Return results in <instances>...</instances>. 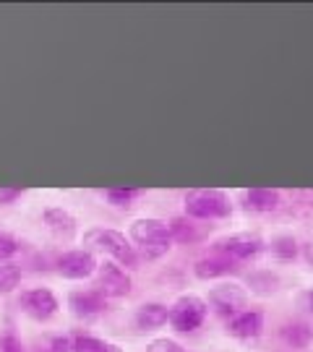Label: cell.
Wrapping results in <instances>:
<instances>
[{
	"mask_svg": "<svg viewBox=\"0 0 313 352\" xmlns=\"http://www.w3.org/2000/svg\"><path fill=\"white\" fill-rule=\"evenodd\" d=\"M167 230H170V240L173 243H183V245H191V243H196L201 240V232H199V225L193 222V219H188V217H173L170 222H167Z\"/></svg>",
	"mask_w": 313,
	"mask_h": 352,
	"instance_id": "e0dca14e",
	"label": "cell"
},
{
	"mask_svg": "<svg viewBox=\"0 0 313 352\" xmlns=\"http://www.w3.org/2000/svg\"><path fill=\"white\" fill-rule=\"evenodd\" d=\"M21 285V266L8 261V264H0V295H11Z\"/></svg>",
	"mask_w": 313,
	"mask_h": 352,
	"instance_id": "ffe728a7",
	"label": "cell"
},
{
	"mask_svg": "<svg viewBox=\"0 0 313 352\" xmlns=\"http://www.w3.org/2000/svg\"><path fill=\"white\" fill-rule=\"evenodd\" d=\"M295 201H301L303 206H313V190H298Z\"/></svg>",
	"mask_w": 313,
	"mask_h": 352,
	"instance_id": "83f0119b",
	"label": "cell"
},
{
	"mask_svg": "<svg viewBox=\"0 0 313 352\" xmlns=\"http://www.w3.org/2000/svg\"><path fill=\"white\" fill-rule=\"evenodd\" d=\"M138 196H141V190L138 188H107L105 190V201L110 204V206H118V209H128Z\"/></svg>",
	"mask_w": 313,
	"mask_h": 352,
	"instance_id": "44dd1931",
	"label": "cell"
},
{
	"mask_svg": "<svg viewBox=\"0 0 313 352\" xmlns=\"http://www.w3.org/2000/svg\"><path fill=\"white\" fill-rule=\"evenodd\" d=\"M227 331L235 337V340L243 342H253L261 337L263 331V314L261 311H243V314L227 318Z\"/></svg>",
	"mask_w": 313,
	"mask_h": 352,
	"instance_id": "7c38bea8",
	"label": "cell"
},
{
	"mask_svg": "<svg viewBox=\"0 0 313 352\" xmlns=\"http://www.w3.org/2000/svg\"><path fill=\"white\" fill-rule=\"evenodd\" d=\"M19 308H21L32 321L47 324V321L55 318L58 311H61V300L55 298V292H52L50 287H29L19 292Z\"/></svg>",
	"mask_w": 313,
	"mask_h": 352,
	"instance_id": "5b68a950",
	"label": "cell"
},
{
	"mask_svg": "<svg viewBox=\"0 0 313 352\" xmlns=\"http://www.w3.org/2000/svg\"><path fill=\"white\" fill-rule=\"evenodd\" d=\"M128 240L136 248L138 258H147V261H157V258L167 256L170 248H173L167 222L157 219V217H138V219H133L131 230H128Z\"/></svg>",
	"mask_w": 313,
	"mask_h": 352,
	"instance_id": "6da1fadb",
	"label": "cell"
},
{
	"mask_svg": "<svg viewBox=\"0 0 313 352\" xmlns=\"http://www.w3.org/2000/svg\"><path fill=\"white\" fill-rule=\"evenodd\" d=\"M68 308L76 318H97L107 311V298L100 289H74L68 295Z\"/></svg>",
	"mask_w": 313,
	"mask_h": 352,
	"instance_id": "30bf717a",
	"label": "cell"
},
{
	"mask_svg": "<svg viewBox=\"0 0 313 352\" xmlns=\"http://www.w3.org/2000/svg\"><path fill=\"white\" fill-rule=\"evenodd\" d=\"M71 352H123V347L115 342L102 340V337H94V334H74Z\"/></svg>",
	"mask_w": 313,
	"mask_h": 352,
	"instance_id": "ac0fdd59",
	"label": "cell"
},
{
	"mask_svg": "<svg viewBox=\"0 0 313 352\" xmlns=\"http://www.w3.org/2000/svg\"><path fill=\"white\" fill-rule=\"evenodd\" d=\"M147 352H188L183 344H177L175 340H167V337H160L147 344Z\"/></svg>",
	"mask_w": 313,
	"mask_h": 352,
	"instance_id": "484cf974",
	"label": "cell"
},
{
	"mask_svg": "<svg viewBox=\"0 0 313 352\" xmlns=\"http://www.w3.org/2000/svg\"><path fill=\"white\" fill-rule=\"evenodd\" d=\"M97 256L89 251H65L63 256H58V261H55V269H58V274L63 279H89L94 277V272H97Z\"/></svg>",
	"mask_w": 313,
	"mask_h": 352,
	"instance_id": "9c48e42d",
	"label": "cell"
},
{
	"mask_svg": "<svg viewBox=\"0 0 313 352\" xmlns=\"http://www.w3.org/2000/svg\"><path fill=\"white\" fill-rule=\"evenodd\" d=\"M272 253H274L279 261H292L298 256V243H295V238H290V235H282V238H277L272 243Z\"/></svg>",
	"mask_w": 313,
	"mask_h": 352,
	"instance_id": "603a6c76",
	"label": "cell"
},
{
	"mask_svg": "<svg viewBox=\"0 0 313 352\" xmlns=\"http://www.w3.org/2000/svg\"><path fill=\"white\" fill-rule=\"evenodd\" d=\"M34 352H71V337L68 334H55L47 337L45 342H39Z\"/></svg>",
	"mask_w": 313,
	"mask_h": 352,
	"instance_id": "cb8c5ba5",
	"label": "cell"
},
{
	"mask_svg": "<svg viewBox=\"0 0 313 352\" xmlns=\"http://www.w3.org/2000/svg\"><path fill=\"white\" fill-rule=\"evenodd\" d=\"M263 251V240L259 235H250V232H238V235H227V238L217 240L212 245V253H219V256H227L233 258L235 264L238 261H248V258H256L259 253Z\"/></svg>",
	"mask_w": 313,
	"mask_h": 352,
	"instance_id": "52a82bcc",
	"label": "cell"
},
{
	"mask_svg": "<svg viewBox=\"0 0 313 352\" xmlns=\"http://www.w3.org/2000/svg\"><path fill=\"white\" fill-rule=\"evenodd\" d=\"M301 302H303V308H305V311H308V314L313 316V289H308V292H303Z\"/></svg>",
	"mask_w": 313,
	"mask_h": 352,
	"instance_id": "f1b7e54d",
	"label": "cell"
},
{
	"mask_svg": "<svg viewBox=\"0 0 313 352\" xmlns=\"http://www.w3.org/2000/svg\"><path fill=\"white\" fill-rule=\"evenodd\" d=\"M209 302L214 305V311L225 318H233L246 311L248 305V292L235 285V282H225V285H217V287L209 292Z\"/></svg>",
	"mask_w": 313,
	"mask_h": 352,
	"instance_id": "ba28073f",
	"label": "cell"
},
{
	"mask_svg": "<svg viewBox=\"0 0 313 352\" xmlns=\"http://www.w3.org/2000/svg\"><path fill=\"white\" fill-rule=\"evenodd\" d=\"M305 258H308V264L313 266V243H308V245H305Z\"/></svg>",
	"mask_w": 313,
	"mask_h": 352,
	"instance_id": "f546056e",
	"label": "cell"
},
{
	"mask_svg": "<svg viewBox=\"0 0 313 352\" xmlns=\"http://www.w3.org/2000/svg\"><path fill=\"white\" fill-rule=\"evenodd\" d=\"M26 190L24 188H0V206H11L16 204Z\"/></svg>",
	"mask_w": 313,
	"mask_h": 352,
	"instance_id": "4316f807",
	"label": "cell"
},
{
	"mask_svg": "<svg viewBox=\"0 0 313 352\" xmlns=\"http://www.w3.org/2000/svg\"><path fill=\"white\" fill-rule=\"evenodd\" d=\"M42 222H45V227L50 230L52 238L63 240V243L74 240L76 232H78V219H76L68 209H63V206H50V209H45V212H42Z\"/></svg>",
	"mask_w": 313,
	"mask_h": 352,
	"instance_id": "8fae6325",
	"label": "cell"
},
{
	"mask_svg": "<svg viewBox=\"0 0 313 352\" xmlns=\"http://www.w3.org/2000/svg\"><path fill=\"white\" fill-rule=\"evenodd\" d=\"M133 321H136V329H141V331H154V329L164 327L167 324V305H162V302H144V305L136 308Z\"/></svg>",
	"mask_w": 313,
	"mask_h": 352,
	"instance_id": "9a60e30c",
	"label": "cell"
},
{
	"mask_svg": "<svg viewBox=\"0 0 313 352\" xmlns=\"http://www.w3.org/2000/svg\"><path fill=\"white\" fill-rule=\"evenodd\" d=\"M248 287L253 295H272L279 289V277L272 272H253L248 277Z\"/></svg>",
	"mask_w": 313,
	"mask_h": 352,
	"instance_id": "d6986e66",
	"label": "cell"
},
{
	"mask_svg": "<svg viewBox=\"0 0 313 352\" xmlns=\"http://www.w3.org/2000/svg\"><path fill=\"white\" fill-rule=\"evenodd\" d=\"M19 253H21V240L11 232H6V230H0V264L13 261Z\"/></svg>",
	"mask_w": 313,
	"mask_h": 352,
	"instance_id": "7402d4cb",
	"label": "cell"
},
{
	"mask_svg": "<svg viewBox=\"0 0 313 352\" xmlns=\"http://www.w3.org/2000/svg\"><path fill=\"white\" fill-rule=\"evenodd\" d=\"M279 337L288 347H295V350H305L313 342V327L311 324H303V321H295V324H285L279 329Z\"/></svg>",
	"mask_w": 313,
	"mask_h": 352,
	"instance_id": "2e32d148",
	"label": "cell"
},
{
	"mask_svg": "<svg viewBox=\"0 0 313 352\" xmlns=\"http://www.w3.org/2000/svg\"><path fill=\"white\" fill-rule=\"evenodd\" d=\"M279 204H282V193H279V190L250 188V190L243 193V206H246L248 212L269 214V212H277V209H279Z\"/></svg>",
	"mask_w": 313,
	"mask_h": 352,
	"instance_id": "5bb4252c",
	"label": "cell"
},
{
	"mask_svg": "<svg viewBox=\"0 0 313 352\" xmlns=\"http://www.w3.org/2000/svg\"><path fill=\"white\" fill-rule=\"evenodd\" d=\"M238 266L233 258H227V256H219V253H209V256H204L199 258L196 264H193V274L204 282H209V279H219V277H227L230 272H235Z\"/></svg>",
	"mask_w": 313,
	"mask_h": 352,
	"instance_id": "4fadbf2b",
	"label": "cell"
},
{
	"mask_svg": "<svg viewBox=\"0 0 313 352\" xmlns=\"http://www.w3.org/2000/svg\"><path fill=\"white\" fill-rule=\"evenodd\" d=\"M84 251L102 253V256H107L110 261H115L118 266H125V269H136L138 261H141L136 248L131 245V240L125 238L120 230H113V227L87 230L84 232Z\"/></svg>",
	"mask_w": 313,
	"mask_h": 352,
	"instance_id": "7a4b0ae2",
	"label": "cell"
},
{
	"mask_svg": "<svg viewBox=\"0 0 313 352\" xmlns=\"http://www.w3.org/2000/svg\"><path fill=\"white\" fill-rule=\"evenodd\" d=\"M94 277H97V289H100L107 300H120V298H128V295H131V289H133L131 274L125 272L123 266H118L115 261H110V258H105V261L97 264Z\"/></svg>",
	"mask_w": 313,
	"mask_h": 352,
	"instance_id": "8992f818",
	"label": "cell"
},
{
	"mask_svg": "<svg viewBox=\"0 0 313 352\" xmlns=\"http://www.w3.org/2000/svg\"><path fill=\"white\" fill-rule=\"evenodd\" d=\"M233 214L230 199L222 190L214 188H199L186 193V217L188 219H201V222H212V219H227Z\"/></svg>",
	"mask_w": 313,
	"mask_h": 352,
	"instance_id": "3957f363",
	"label": "cell"
},
{
	"mask_svg": "<svg viewBox=\"0 0 313 352\" xmlns=\"http://www.w3.org/2000/svg\"><path fill=\"white\" fill-rule=\"evenodd\" d=\"M206 316H209L206 300H201L199 295H180L167 308V324L180 334H188V331H196L199 327H204Z\"/></svg>",
	"mask_w": 313,
	"mask_h": 352,
	"instance_id": "277c9868",
	"label": "cell"
},
{
	"mask_svg": "<svg viewBox=\"0 0 313 352\" xmlns=\"http://www.w3.org/2000/svg\"><path fill=\"white\" fill-rule=\"evenodd\" d=\"M0 352H26V347L24 342H21V337L8 329V331L0 334Z\"/></svg>",
	"mask_w": 313,
	"mask_h": 352,
	"instance_id": "d4e9b609",
	"label": "cell"
}]
</instances>
